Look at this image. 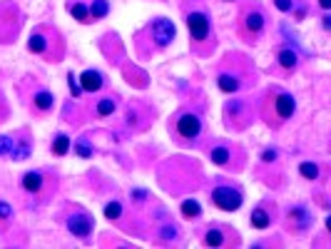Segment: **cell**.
Instances as JSON below:
<instances>
[{"label":"cell","instance_id":"1","mask_svg":"<svg viewBox=\"0 0 331 249\" xmlns=\"http://www.w3.org/2000/svg\"><path fill=\"white\" fill-rule=\"evenodd\" d=\"M242 192L237 187H214L212 189V204L219 207L222 212H234L242 207Z\"/></svg>","mask_w":331,"mask_h":249},{"label":"cell","instance_id":"2","mask_svg":"<svg viewBox=\"0 0 331 249\" xmlns=\"http://www.w3.org/2000/svg\"><path fill=\"white\" fill-rule=\"evenodd\" d=\"M177 137L179 140H185V142H192V140H197L199 135H202V120H199V115H194V112H182L179 117H177Z\"/></svg>","mask_w":331,"mask_h":249},{"label":"cell","instance_id":"3","mask_svg":"<svg viewBox=\"0 0 331 249\" xmlns=\"http://www.w3.org/2000/svg\"><path fill=\"white\" fill-rule=\"evenodd\" d=\"M187 28H190V37L194 40V43H207V40L212 37V25H209V18L207 13L202 10H192L187 15Z\"/></svg>","mask_w":331,"mask_h":249},{"label":"cell","instance_id":"4","mask_svg":"<svg viewBox=\"0 0 331 249\" xmlns=\"http://www.w3.org/2000/svg\"><path fill=\"white\" fill-rule=\"evenodd\" d=\"M174 35H177V30H174L172 20H167V18H155V20L150 23V37H152L155 48H167L172 40H174Z\"/></svg>","mask_w":331,"mask_h":249},{"label":"cell","instance_id":"5","mask_svg":"<svg viewBox=\"0 0 331 249\" xmlns=\"http://www.w3.org/2000/svg\"><path fill=\"white\" fill-rule=\"evenodd\" d=\"M65 224H67V232H70V234H75V237H80V239L90 237V232H92V217H90L87 212H83V210L70 212Z\"/></svg>","mask_w":331,"mask_h":249},{"label":"cell","instance_id":"6","mask_svg":"<svg viewBox=\"0 0 331 249\" xmlns=\"http://www.w3.org/2000/svg\"><path fill=\"white\" fill-rule=\"evenodd\" d=\"M294 112H297V100H294L291 93L286 90H279L274 93V117H276V124L294 117Z\"/></svg>","mask_w":331,"mask_h":249},{"label":"cell","instance_id":"7","mask_svg":"<svg viewBox=\"0 0 331 249\" xmlns=\"http://www.w3.org/2000/svg\"><path fill=\"white\" fill-rule=\"evenodd\" d=\"M264 13L259 10V8H254V10H249V13H244V20H242V30H244V35L247 37H256L262 30H264Z\"/></svg>","mask_w":331,"mask_h":249},{"label":"cell","instance_id":"8","mask_svg":"<svg viewBox=\"0 0 331 249\" xmlns=\"http://www.w3.org/2000/svg\"><path fill=\"white\" fill-rule=\"evenodd\" d=\"M102 85H105V80H102V75H100L97 70H85V72L80 75V88H83V93H100Z\"/></svg>","mask_w":331,"mask_h":249},{"label":"cell","instance_id":"9","mask_svg":"<svg viewBox=\"0 0 331 249\" xmlns=\"http://www.w3.org/2000/svg\"><path fill=\"white\" fill-rule=\"evenodd\" d=\"M217 88L222 90L224 95H234V93L242 88V80H239L234 72H219V75H217Z\"/></svg>","mask_w":331,"mask_h":249},{"label":"cell","instance_id":"10","mask_svg":"<svg viewBox=\"0 0 331 249\" xmlns=\"http://www.w3.org/2000/svg\"><path fill=\"white\" fill-rule=\"evenodd\" d=\"M276 62H279L281 70L291 72V70H297V65H299V55H297V50H294V48H281L276 53Z\"/></svg>","mask_w":331,"mask_h":249},{"label":"cell","instance_id":"11","mask_svg":"<svg viewBox=\"0 0 331 249\" xmlns=\"http://www.w3.org/2000/svg\"><path fill=\"white\" fill-rule=\"evenodd\" d=\"M314 222V217L304 210V207H294L289 210V224H294V229H306Z\"/></svg>","mask_w":331,"mask_h":249},{"label":"cell","instance_id":"12","mask_svg":"<svg viewBox=\"0 0 331 249\" xmlns=\"http://www.w3.org/2000/svg\"><path fill=\"white\" fill-rule=\"evenodd\" d=\"M20 187L28 194H38L43 189V172H25L23 180H20Z\"/></svg>","mask_w":331,"mask_h":249},{"label":"cell","instance_id":"13","mask_svg":"<svg viewBox=\"0 0 331 249\" xmlns=\"http://www.w3.org/2000/svg\"><path fill=\"white\" fill-rule=\"evenodd\" d=\"M32 107L38 110V112H50L55 107V95L48 93V90H38L32 95Z\"/></svg>","mask_w":331,"mask_h":249},{"label":"cell","instance_id":"14","mask_svg":"<svg viewBox=\"0 0 331 249\" xmlns=\"http://www.w3.org/2000/svg\"><path fill=\"white\" fill-rule=\"evenodd\" d=\"M28 48H30V53H35V55H45V53H48V37H45L40 30H35V32L30 35V40H28Z\"/></svg>","mask_w":331,"mask_h":249},{"label":"cell","instance_id":"15","mask_svg":"<svg viewBox=\"0 0 331 249\" xmlns=\"http://www.w3.org/2000/svg\"><path fill=\"white\" fill-rule=\"evenodd\" d=\"M249 222H251L254 229H267L272 224V215L264 210V207H256V210L251 212V217H249Z\"/></svg>","mask_w":331,"mask_h":249},{"label":"cell","instance_id":"16","mask_svg":"<svg viewBox=\"0 0 331 249\" xmlns=\"http://www.w3.org/2000/svg\"><path fill=\"white\" fill-rule=\"evenodd\" d=\"M30 152H32V145H30V140H28V137H20V140H15L10 157H13L15 162H20V159H28V157H30Z\"/></svg>","mask_w":331,"mask_h":249},{"label":"cell","instance_id":"17","mask_svg":"<svg viewBox=\"0 0 331 249\" xmlns=\"http://www.w3.org/2000/svg\"><path fill=\"white\" fill-rule=\"evenodd\" d=\"M209 159L214 162V164H219V167H224V164H229V159H232V150L229 147H212V152H209Z\"/></svg>","mask_w":331,"mask_h":249},{"label":"cell","instance_id":"18","mask_svg":"<svg viewBox=\"0 0 331 249\" xmlns=\"http://www.w3.org/2000/svg\"><path fill=\"white\" fill-rule=\"evenodd\" d=\"M179 212H182V217H185V219H197L202 215V207L194 199H185V202H182V207H179Z\"/></svg>","mask_w":331,"mask_h":249},{"label":"cell","instance_id":"19","mask_svg":"<svg viewBox=\"0 0 331 249\" xmlns=\"http://www.w3.org/2000/svg\"><path fill=\"white\" fill-rule=\"evenodd\" d=\"M115 110H117V102H115L112 97H105V100L97 102L95 115H97V117H110V115H115Z\"/></svg>","mask_w":331,"mask_h":249},{"label":"cell","instance_id":"20","mask_svg":"<svg viewBox=\"0 0 331 249\" xmlns=\"http://www.w3.org/2000/svg\"><path fill=\"white\" fill-rule=\"evenodd\" d=\"M72 147V142H70V137L67 135H55V140H53V145H50V150H53V155H67V150Z\"/></svg>","mask_w":331,"mask_h":249},{"label":"cell","instance_id":"21","mask_svg":"<svg viewBox=\"0 0 331 249\" xmlns=\"http://www.w3.org/2000/svg\"><path fill=\"white\" fill-rule=\"evenodd\" d=\"M67 10L72 13V18H75L78 23H87V20H90V10H87L85 3H70Z\"/></svg>","mask_w":331,"mask_h":249},{"label":"cell","instance_id":"22","mask_svg":"<svg viewBox=\"0 0 331 249\" xmlns=\"http://www.w3.org/2000/svg\"><path fill=\"white\" fill-rule=\"evenodd\" d=\"M299 175H302L304 180H319L321 170H319L316 162H302V164H299Z\"/></svg>","mask_w":331,"mask_h":249},{"label":"cell","instance_id":"23","mask_svg":"<svg viewBox=\"0 0 331 249\" xmlns=\"http://www.w3.org/2000/svg\"><path fill=\"white\" fill-rule=\"evenodd\" d=\"M87 10H90V15L95 20H100V18H105L110 13V3L107 0H92V5H87Z\"/></svg>","mask_w":331,"mask_h":249},{"label":"cell","instance_id":"24","mask_svg":"<svg viewBox=\"0 0 331 249\" xmlns=\"http://www.w3.org/2000/svg\"><path fill=\"white\" fill-rule=\"evenodd\" d=\"M204 244H209V247H219V244H224V234H222V229H219V227H209V229H207V237H204Z\"/></svg>","mask_w":331,"mask_h":249},{"label":"cell","instance_id":"25","mask_svg":"<svg viewBox=\"0 0 331 249\" xmlns=\"http://www.w3.org/2000/svg\"><path fill=\"white\" fill-rule=\"evenodd\" d=\"M105 217L117 222V219L122 217V204H120V202H107V204H105Z\"/></svg>","mask_w":331,"mask_h":249},{"label":"cell","instance_id":"26","mask_svg":"<svg viewBox=\"0 0 331 249\" xmlns=\"http://www.w3.org/2000/svg\"><path fill=\"white\" fill-rule=\"evenodd\" d=\"M13 145H15V140L10 135H0V157H10Z\"/></svg>","mask_w":331,"mask_h":249},{"label":"cell","instance_id":"27","mask_svg":"<svg viewBox=\"0 0 331 249\" xmlns=\"http://www.w3.org/2000/svg\"><path fill=\"white\" fill-rule=\"evenodd\" d=\"M75 152L80 155V157H92V147L85 142V140H80V142H75Z\"/></svg>","mask_w":331,"mask_h":249},{"label":"cell","instance_id":"28","mask_svg":"<svg viewBox=\"0 0 331 249\" xmlns=\"http://www.w3.org/2000/svg\"><path fill=\"white\" fill-rule=\"evenodd\" d=\"M67 85H70V90H72V95H75V97L83 95V88L78 85V80H75V75H72V72H67Z\"/></svg>","mask_w":331,"mask_h":249},{"label":"cell","instance_id":"29","mask_svg":"<svg viewBox=\"0 0 331 249\" xmlns=\"http://www.w3.org/2000/svg\"><path fill=\"white\" fill-rule=\"evenodd\" d=\"M13 217V207L8 202H0V222H8Z\"/></svg>","mask_w":331,"mask_h":249},{"label":"cell","instance_id":"30","mask_svg":"<svg viewBox=\"0 0 331 249\" xmlns=\"http://www.w3.org/2000/svg\"><path fill=\"white\" fill-rule=\"evenodd\" d=\"M274 8L281 13H291L294 10V0H274Z\"/></svg>","mask_w":331,"mask_h":249},{"label":"cell","instance_id":"31","mask_svg":"<svg viewBox=\"0 0 331 249\" xmlns=\"http://www.w3.org/2000/svg\"><path fill=\"white\" fill-rule=\"evenodd\" d=\"M276 155H279V152H276L274 147H267V150L262 152V162H274V159H276Z\"/></svg>","mask_w":331,"mask_h":249},{"label":"cell","instance_id":"32","mask_svg":"<svg viewBox=\"0 0 331 249\" xmlns=\"http://www.w3.org/2000/svg\"><path fill=\"white\" fill-rule=\"evenodd\" d=\"M177 237V229L174 227H165L162 229V239H174Z\"/></svg>","mask_w":331,"mask_h":249},{"label":"cell","instance_id":"33","mask_svg":"<svg viewBox=\"0 0 331 249\" xmlns=\"http://www.w3.org/2000/svg\"><path fill=\"white\" fill-rule=\"evenodd\" d=\"M132 194H135V199H137V202H142V199L147 197V192H144V189H135Z\"/></svg>","mask_w":331,"mask_h":249},{"label":"cell","instance_id":"34","mask_svg":"<svg viewBox=\"0 0 331 249\" xmlns=\"http://www.w3.org/2000/svg\"><path fill=\"white\" fill-rule=\"evenodd\" d=\"M319 8H321L324 13H329V8H331V0H319Z\"/></svg>","mask_w":331,"mask_h":249},{"label":"cell","instance_id":"35","mask_svg":"<svg viewBox=\"0 0 331 249\" xmlns=\"http://www.w3.org/2000/svg\"><path fill=\"white\" fill-rule=\"evenodd\" d=\"M331 28V18L329 15H324V30H329Z\"/></svg>","mask_w":331,"mask_h":249}]
</instances>
